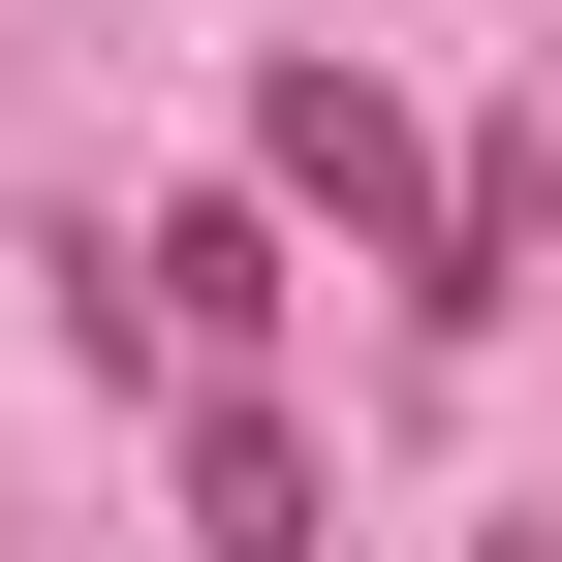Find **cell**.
<instances>
[{
	"label": "cell",
	"instance_id": "obj_1",
	"mask_svg": "<svg viewBox=\"0 0 562 562\" xmlns=\"http://www.w3.org/2000/svg\"><path fill=\"white\" fill-rule=\"evenodd\" d=\"M250 188H313L375 281H438V250H469V188L406 157V94H375V63H250Z\"/></svg>",
	"mask_w": 562,
	"mask_h": 562
},
{
	"label": "cell",
	"instance_id": "obj_4",
	"mask_svg": "<svg viewBox=\"0 0 562 562\" xmlns=\"http://www.w3.org/2000/svg\"><path fill=\"white\" fill-rule=\"evenodd\" d=\"M469 562H562V531H469Z\"/></svg>",
	"mask_w": 562,
	"mask_h": 562
},
{
	"label": "cell",
	"instance_id": "obj_2",
	"mask_svg": "<svg viewBox=\"0 0 562 562\" xmlns=\"http://www.w3.org/2000/svg\"><path fill=\"white\" fill-rule=\"evenodd\" d=\"M188 531L220 562H313V438H281V406H188Z\"/></svg>",
	"mask_w": 562,
	"mask_h": 562
},
{
	"label": "cell",
	"instance_id": "obj_3",
	"mask_svg": "<svg viewBox=\"0 0 562 562\" xmlns=\"http://www.w3.org/2000/svg\"><path fill=\"white\" fill-rule=\"evenodd\" d=\"M157 313H188V344L281 313V188H188V220H157Z\"/></svg>",
	"mask_w": 562,
	"mask_h": 562
}]
</instances>
